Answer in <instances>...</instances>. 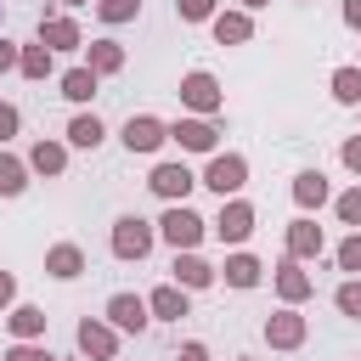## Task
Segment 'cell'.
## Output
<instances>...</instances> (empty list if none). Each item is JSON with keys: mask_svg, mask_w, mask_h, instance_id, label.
<instances>
[{"mask_svg": "<svg viewBox=\"0 0 361 361\" xmlns=\"http://www.w3.org/2000/svg\"><path fill=\"white\" fill-rule=\"evenodd\" d=\"M147 243H152V231H147V220H118V231H113V248H118L124 259H130V254L141 259V254H147Z\"/></svg>", "mask_w": 361, "mask_h": 361, "instance_id": "6da1fadb", "label": "cell"}, {"mask_svg": "<svg viewBox=\"0 0 361 361\" xmlns=\"http://www.w3.org/2000/svg\"><path fill=\"white\" fill-rule=\"evenodd\" d=\"M197 231H203V220H197V214H186V209H169V220H164V237H169L175 248H192V243H197Z\"/></svg>", "mask_w": 361, "mask_h": 361, "instance_id": "7a4b0ae2", "label": "cell"}, {"mask_svg": "<svg viewBox=\"0 0 361 361\" xmlns=\"http://www.w3.org/2000/svg\"><path fill=\"white\" fill-rule=\"evenodd\" d=\"M124 141H130V152H147V147L164 141V124H158V118H130V124H124Z\"/></svg>", "mask_w": 361, "mask_h": 361, "instance_id": "3957f363", "label": "cell"}, {"mask_svg": "<svg viewBox=\"0 0 361 361\" xmlns=\"http://www.w3.org/2000/svg\"><path fill=\"white\" fill-rule=\"evenodd\" d=\"M209 186L214 192H237L243 186V158H214L209 164Z\"/></svg>", "mask_w": 361, "mask_h": 361, "instance_id": "277c9868", "label": "cell"}, {"mask_svg": "<svg viewBox=\"0 0 361 361\" xmlns=\"http://www.w3.org/2000/svg\"><path fill=\"white\" fill-rule=\"evenodd\" d=\"M107 310H113V322H118V327H147V305H141V299H130V293H118Z\"/></svg>", "mask_w": 361, "mask_h": 361, "instance_id": "5b68a950", "label": "cell"}, {"mask_svg": "<svg viewBox=\"0 0 361 361\" xmlns=\"http://www.w3.org/2000/svg\"><path fill=\"white\" fill-rule=\"evenodd\" d=\"M152 186H158V192H164V197H180V192H186V186H192V175H186V169H180V164H164V169H158V175H152Z\"/></svg>", "mask_w": 361, "mask_h": 361, "instance_id": "8992f818", "label": "cell"}, {"mask_svg": "<svg viewBox=\"0 0 361 361\" xmlns=\"http://www.w3.org/2000/svg\"><path fill=\"white\" fill-rule=\"evenodd\" d=\"M248 220H254V214H248L243 203H237V209H226V214H220V237H231V243H243V237H248Z\"/></svg>", "mask_w": 361, "mask_h": 361, "instance_id": "52a82bcc", "label": "cell"}, {"mask_svg": "<svg viewBox=\"0 0 361 361\" xmlns=\"http://www.w3.org/2000/svg\"><path fill=\"white\" fill-rule=\"evenodd\" d=\"M186 102H192V107H214V79H209V73H192V79H186Z\"/></svg>", "mask_w": 361, "mask_h": 361, "instance_id": "ba28073f", "label": "cell"}, {"mask_svg": "<svg viewBox=\"0 0 361 361\" xmlns=\"http://www.w3.org/2000/svg\"><path fill=\"white\" fill-rule=\"evenodd\" d=\"M226 276H231V282H237V288H254V276H259V265H254V259H248V254H237V259H231V265H226Z\"/></svg>", "mask_w": 361, "mask_h": 361, "instance_id": "9c48e42d", "label": "cell"}, {"mask_svg": "<svg viewBox=\"0 0 361 361\" xmlns=\"http://www.w3.org/2000/svg\"><path fill=\"white\" fill-rule=\"evenodd\" d=\"M152 310H158V316H186V299H180L175 288H158V293H152Z\"/></svg>", "mask_w": 361, "mask_h": 361, "instance_id": "30bf717a", "label": "cell"}, {"mask_svg": "<svg viewBox=\"0 0 361 361\" xmlns=\"http://www.w3.org/2000/svg\"><path fill=\"white\" fill-rule=\"evenodd\" d=\"M62 90H68V96H73V102H85V96H90V90H96V79H90V73H85V68H73V73H68V79H62Z\"/></svg>", "mask_w": 361, "mask_h": 361, "instance_id": "8fae6325", "label": "cell"}, {"mask_svg": "<svg viewBox=\"0 0 361 361\" xmlns=\"http://www.w3.org/2000/svg\"><path fill=\"white\" fill-rule=\"evenodd\" d=\"M79 344H85V350H90V355H107V350H113V338H107V333H102V327H90V322H85V327H79Z\"/></svg>", "mask_w": 361, "mask_h": 361, "instance_id": "7c38bea8", "label": "cell"}, {"mask_svg": "<svg viewBox=\"0 0 361 361\" xmlns=\"http://www.w3.org/2000/svg\"><path fill=\"white\" fill-rule=\"evenodd\" d=\"M68 135H73L79 147H96V141H102V124H96V118H73V130H68Z\"/></svg>", "mask_w": 361, "mask_h": 361, "instance_id": "4fadbf2b", "label": "cell"}, {"mask_svg": "<svg viewBox=\"0 0 361 361\" xmlns=\"http://www.w3.org/2000/svg\"><path fill=\"white\" fill-rule=\"evenodd\" d=\"M175 135H180L186 147H214V130H209V124H180Z\"/></svg>", "mask_w": 361, "mask_h": 361, "instance_id": "5bb4252c", "label": "cell"}, {"mask_svg": "<svg viewBox=\"0 0 361 361\" xmlns=\"http://www.w3.org/2000/svg\"><path fill=\"white\" fill-rule=\"evenodd\" d=\"M175 271H180V282H186V288H203V282H209V265H203V259H180Z\"/></svg>", "mask_w": 361, "mask_h": 361, "instance_id": "9a60e30c", "label": "cell"}, {"mask_svg": "<svg viewBox=\"0 0 361 361\" xmlns=\"http://www.w3.org/2000/svg\"><path fill=\"white\" fill-rule=\"evenodd\" d=\"M333 90H338L344 102H361V73H355V68H344V73L333 79Z\"/></svg>", "mask_w": 361, "mask_h": 361, "instance_id": "2e32d148", "label": "cell"}, {"mask_svg": "<svg viewBox=\"0 0 361 361\" xmlns=\"http://www.w3.org/2000/svg\"><path fill=\"white\" fill-rule=\"evenodd\" d=\"M322 197H327L322 175H299V203H322Z\"/></svg>", "mask_w": 361, "mask_h": 361, "instance_id": "e0dca14e", "label": "cell"}, {"mask_svg": "<svg viewBox=\"0 0 361 361\" xmlns=\"http://www.w3.org/2000/svg\"><path fill=\"white\" fill-rule=\"evenodd\" d=\"M51 271H56V276H73V271H79V254H73V248H56V254H51Z\"/></svg>", "mask_w": 361, "mask_h": 361, "instance_id": "ac0fdd59", "label": "cell"}, {"mask_svg": "<svg viewBox=\"0 0 361 361\" xmlns=\"http://www.w3.org/2000/svg\"><path fill=\"white\" fill-rule=\"evenodd\" d=\"M214 34H220V39H243V34H248V23H243V17H220V23H214Z\"/></svg>", "mask_w": 361, "mask_h": 361, "instance_id": "d6986e66", "label": "cell"}, {"mask_svg": "<svg viewBox=\"0 0 361 361\" xmlns=\"http://www.w3.org/2000/svg\"><path fill=\"white\" fill-rule=\"evenodd\" d=\"M17 186H23V169L11 158H0V192H17Z\"/></svg>", "mask_w": 361, "mask_h": 361, "instance_id": "ffe728a7", "label": "cell"}, {"mask_svg": "<svg viewBox=\"0 0 361 361\" xmlns=\"http://www.w3.org/2000/svg\"><path fill=\"white\" fill-rule=\"evenodd\" d=\"M34 164L39 169H62V147H34Z\"/></svg>", "mask_w": 361, "mask_h": 361, "instance_id": "44dd1931", "label": "cell"}, {"mask_svg": "<svg viewBox=\"0 0 361 361\" xmlns=\"http://www.w3.org/2000/svg\"><path fill=\"white\" fill-rule=\"evenodd\" d=\"M39 322H45L39 310H17V316H11V327H17V333H39Z\"/></svg>", "mask_w": 361, "mask_h": 361, "instance_id": "7402d4cb", "label": "cell"}, {"mask_svg": "<svg viewBox=\"0 0 361 361\" xmlns=\"http://www.w3.org/2000/svg\"><path fill=\"white\" fill-rule=\"evenodd\" d=\"M271 338H276V344H293V338H299V322H293V316H282V322L271 327Z\"/></svg>", "mask_w": 361, "mask_h": 361, "instance_id": "603a6c76", "label": "cell"}, {"mask_svg": "<svg viewBox=\"0 0 361 361\" xmlns=\"http://www.w3.org/2000/svg\"><path fill=\"white\" fill-rule=\"evenodd\" d=\"M135 11V0H102V17L107 23H118V17H130Z\"/></svg>", "mask_w": 361, "mask_h": 361, "instance_id": "cb8c5ba5", "label": "cell"}, {"mask_svg": "<svg viewBox=\"0 0 361 361\" xmlns=\"http://www.w3.org/2000/svg\"><path fill=\"white\" fill-rule=\"evenodd\" d=\"M338 259H344V271H361V237H350V243L338 248Z\"/></svg>", "mask_w": 361, "mask_h": 361, "instance_id": "d4e9b609", "label": "cell"}, {"mask_svg": "<svg viewBox=\"0 0 361 361\" xmlns=\"http://www.w3.org/2000/svg\"><path fill=\"white\" fill-rule=\"evenodd\" d=\"M316 243H322V237H316V231H310V226H293V248H299V254H310V248H316Z\"/></svg>", "mask_w": 361, "mask_h": 361, "instance_id": "484cf974", "label": "cell"}, {"mask_svg": "<svg viewBox=\"0 0 361 361\" xmlns=\"http://www.w3.org/2000/svg\"><path fill=\"white\" fill-rule=\"evenodd\" d=\"M338 305H344L350 316H361V288H355V282H350V288H338Z\"/></svg>", "mask_w": 361, "mask_h": 361, "instance_id": "4316f807", "label": "cell"}, {"mask_svg": "<svg viewBox=\"0 0 361 361\" xmlns=\"http://www.w3.org/2000/svg\"><path fill=\"white\" fill-rule=\"evenodd\" d=\"M45 39H56V45H73V28H68V23H51V28H45Z\"/></svg>", "mask_w": 361, "mask_h": 361, "instance_id": "83f0119b", "label": "cell"}, {"mask_svg": "<svg viewBox=\"0 0 361 361\" xmlns=\"http://www.w3.org/2000/svg\"><path fill=\"white\" fill-rule=\"evenodd\" d=\"M282 293H288V299H299V293H305V276H299V271H288V276H282Z\"/></svg>", "mask_w": 361, "mask_h": 361, "instance_id": "f1b7e54d", "label": "cell"}, {"mask_svg": "<svg viewBox=\"0 0 361 361\" xmlns=\"http://www.w3.org/2000/svg\"><path fill=\"white\" fill-rule=\"evenodd\" d=\"M338 209H344V220H361V192H350V197H344Z\"/></svg>", "mask_w": 361, "mask_h": 361, "instance_id": "f546056e", "label": "cell"}, {"mask_svg": "<svg viewBox=\"0 0 361 361\" xmlns=\"http://www.w3.org/2000/svg\"><path fill=\"white\" fill-rule=\"evenodd\" d=\"M180 11H186V17H203V11H209V0H180Z\"/></svg>", "mask_w": 361, "mask_h": 361, "instance_id": "4dcf8cb0", "label": "cell"}, {"mask_svg": "<svg viewBox=\"0 0 361 361\" xmlns=\"http://www.w3.org/2000/svg\"><path fill=\"white\" fill-rule=\"evenodd\" d=\"M11 130H17V113H11V107H0V135H11Z\"/></svg>", "mask_w": 361, "mask_h": 361, "instance_id": "1f68e13d", "label": "cell"}, {"mask_svg": "<svg viewBox=\"0 0 361 361\" xmlns=\"http://www.w3.org/2000/svg\"><path fill=\"white\" fill-rule=\"evenodd\" d=\"M6 361H51V355H39V350H11Z\"/></svg>", "mask_w": 361, "mask_h": 361, "instance_id": "d6a6232c", "label": "cell"}, {"mask_svg": "<svg viewBox=\"0 0 361 361\" xmlns=\"http://www.w3.org/2000/svg\"><path fill=\"white\" fill-rule=\"evenodd\" d=\"M344 158H350V164L361 169V141H350V147H344Z\"/></svg>", "mask_w": 361, "mask_h": 361, "instance_id": "836d02e7", "label": "cell"}, {"mask_svg": "<svg viewBox=\"0 0 361 361\" xmlns=\"http://www.w3.org/2000/svg\"><path fill=\"white\" fill-rule=\"evenodd\" d=\"M180 361H203V350H197V344H186V350H180Z\"/></svg>", "mask_w": 361, "mask_h": 361, "instance_id": "e575fe53", "label": "cell"}, {"mask_svg": "<svg viewBox=\"0 0 361 361\" xmlns=\"http://www.w3.org/2000/svg\"><path fill=\"white\" fill-rule=\"evenodd\" d=\"M0 68H11V45H0Z\"/></svg>", "mask_w": 361, "mask_h": 361, "instance_id": "d590c367", "label": "cell"}, {"mask_svg": "<svg viewBox=\"0 0 361 361\" xmlns=\"http://www.w3.org/2000/svg\"><path fill=\"white\" fill-rule=\"evenodd\" d=\"M0 299H11V276H0Z\"/></svg>", "mask_w": 361, "mask_h": 361, "instance_id": "8d00e7d4", "label": "cell"}, {"mask_svg": "<svg viewBox=\"0 0 361 361\" xmlns=\"http://www.w3.org/2000/svg\"><path fill=\"white\" fill-rule=\"evenodd\" d=\"M248 6H259V0H248Z\"/></svg>", "mask_w": 361, "mask_h": 361, "instance_id": "74e56055", "label": "cell"}]
</instances>
